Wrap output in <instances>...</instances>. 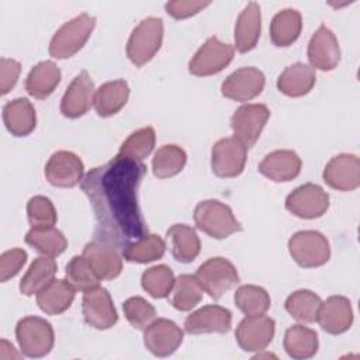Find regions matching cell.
Wrapping results in <instances>:
<instances>
[{
    "label": "cell",
    "mask_w": 360,
    "mask_h": 360,
    "mask_svg": "<svg viewBox=\"0 0 360 360\" xmlns=\"http://www.w3.org/2000/svg\"><path fill=\"white\" fill-rule=\"evenodd\" d=\"M145 174L142 162L117 155L83 176L80 188L96 218L94 240L124 249L148 233L138 204V188Z\"/></svg>",
    "instance_id": "1"
},
{
    "label": "cell",
    "mask_w": 360,
    "mask_h": 360,
    "mask_svg": "<svg viewBox=\"0 0 360 360\" xmlns=\"http://www.w3.org/2000/svg\"><path fill=\"white\" fill-rule=\"evenodd\" d=\"M194 222L200 231L215 239H225L242 231V225L235 218L231 207L218 200L198 202L194 210Z\"/></svg>",
    "instance_id": "2"
},
{
    "label": "cell",
    "mask_w": 360,
    "mask_h": 360,
    "mask_svg": "<svg viewBox=\"0 0 360 360\" xmlns=\"http://www.w3.org/2000/svg\"><path fill=\"white\" fill-rule=\"evenodd\" d=\"M96 27V17L82 13L65 22L52 37L49 55L56 59H68L77 53L90 38Z\"/></svg>",
    "instance_id": "3"
},
{
    "label": "cell",
    "mask_w": 360,
    "mask_h": 360,
    "mask_svg": "<svg viewBox=\"0 0 360 360\" xmlns=\"http://www.w3.org/2000/svg\"><path fill=\"white\" fill-rule=\"evenodd\" d=\"M162 41V18L146 17L132 30L127 42V56L135 66H143L160 49Z\"/></svg>",
    "instance_id": "4"
},
{
    "label": "cell",
    "mask_w": 360,
    "mask_h": 360,
    "mask_svg": "<svg viewBox=\"0 0 360 360\" xmlns=\"http://www.w3.org/2000/svg\"><path fill=\"white\" fill-rule=\"evenodd\" d=\"M15 338L21 353L38 359L46 356L55 342L52 325L39 316H25L17 322Z\"/></svg>",
    "instance_id": "5"
},
{
    "label": "cell",
    "mask_w": 360,
    "mask_h": 360,
    "mask_svg": "<svg viewBox=\"0 0 360 360\" xmlns=\"http://www.w3.org/2000/svg\"><path fill=\"white\" fill-rule=\"evenodd\" d=\"M288 252L295 263L304 269L323 266L330 257V246L318 231H300L288 240Z\"/></svg>",
    "instance_id": "6"
},
{
    "label": "cell",
    "mask_w": 360,
    "mask_h": 360,
    "mask_svg": "<svg viewBox=\"0 0 360 360\" xmlns=\"http://www.w3.org/2000/svg\"><path fill=\"white\" fill-rule=\"evenodd\" d=\"M202 290L214 300H219L226 291L239 283L236 267L225 257L205 260L194 274Z\"/></svg>",
    "instance_id": "7"
},
{
    "label": "cell",
    "mask_w": 360,
    "mask_h": 360,
    "mask_svg": "<svg viewBox=\"0 0 360 360\" xmlns=\"http://www.w3.org/2000/svg\"><path fill=\"white\" fill-rule=\"evenodd\" d=\"M233 53L235 48L231 44L210 37L191 58L188 72L198 77L217 75L232 62Z\"/></svg>",
    "instance_id": "8"
},
{
    "label": "cell",
    "mask_w": 360,
    "mask_h": 360,
    "mask_svg": "<svg viewBox=\"0 0 360 360\" xmlns=\"http://www.w3.org/2000/svg\"><path fill=\"white\" fill-rule=\"evenodd\" d=\"M248 148L235 136L217 141L211 149V169L222 179L239 176L246 165Z\"/></svg>",
    "instance_id": "9"
},
{
    "label": "cell",
    "mask_w": 360,
    "mask_h": 360,
    "mask_svg": "<svg viewBox=\"0 0 360 360\" xmlns=\"http://www.w3.org/2000/svg\"><path fill=\"white\" fill-rule=\"evenodd\" d=\"M285 208L302 219L319 218L329 208V194L318 184L305 183L287 195Z\"/></svg>",
    "instance_id": "10"
},
{
    "label": "cell",
    "mask_w": 360,
    "mask_h": 360,
    "mask_svg": "<svg viewBox=\"0 0 360 360\" xmlns=\"http://www.w3.org/2000/svg\"><path fill=\"white\" fill-rule=\"evenodd\" d=\"M82 309L84 321L100 330L112 328L118 321V314L110 292L100 285L83 292Z\"/></svg>",
    "instance_id": "11"
},
{
    "label": "cell",
    "mask_w": 360,
    "mask_h": 360,
    "mask_svg": "<svg viewBox=\"0 0 360 360\" xmlns=\"http://www.w3.org/2000/svg\"><path fill=\"white\" fill-rule=\"evenodd\" d=\"M270 110L264 104H243L231 117V127L235 138H238L246 148H252L259 139L267 120Z\"/></svg>",
    "instance_id": "12"
},
{
    "label": "cell",
    "mask_w": 360,
    "mask_h": 360,
    "mask_svg": "<svg viewBox=\"0 0 360 360\" xmlns=\"http://www.w3.org/2000/svg\"><path fill=\"white\" fill-rule=\"evenodd\" d=\"M276 322L273 318L262 315H253L243 318L235 332L238 345L245 352L264 350L274 338Z\"/></svg>",
    "instance_id": "13"
},
{
    "label": "cell",
    "mask_w": 360,
    "mask_h": 360,
    "mask_svg": "<svg viewBox=\"0 0 360 360\" xmlns=\"http://www.w3.org/2000/svg\"><path fill=\"white\" fill-rule=\"evenodd\" d=\"M266 77L262 70L253 66H243L231 73L221 86L224 97L235 101H249L257 97L264 89Z\"/></svg>",
    "instance_id": "14"
},
{
    "label": "cell",
    "mask_w": 360,
    "mask_h": 360,
    "mask_svg": "<svg viewBox=\"0 0 360 360\" xmlns=\"http://www.w3.org/2000/svg\"><path fill=\"white\" fill-rule=\"evenodd\" d=\"M183 338L184 333L180 326L166 318L155 319L143 332V343L146 349L158 357L173 354L181 345Z\"/></svg>",
    "instance_id": "15"
},
{
    "label": "cell",
    "mask_w": 360,
    "mask_h": 360,
    "mask_svg": "<svg viewBox=\"0 0 360 360\" xmlns=\"http://www.w3.org/2000/svg\"><path fill=\"white\" fill-rule=\"evenodd\" d=\"M84 166L82 159L69 150H58L52 153L45 165V177L55 186L72 188L82 181Z\"/></svg>",
    "instance_id": "16"
},
{
    "label": "cell",
    "mask_w": 360,
    "mask_h": 360,
    "mask_svg": "<svg viewBox=\"0 0 360 360\" xmlns=\"http://www.w3.org/2000/svg\"><path fill=\"white\" fill-rule=\"evenodd\" d=\"M322 177L330 188L339 191L356 190L360 186V160L352 153L336 155L326 163Z\"/></svg>",
    "instance_id": "17"
},
{
    "label": "cell",
    "mask_w": 360,
    "mask_h": 360,
    "mask_svg": "<svg viewBox=\"0 0 360 360\" xmlns=\"http://www.w3.org/2000/svg\"><path fill=\"white\" fill-rule=\"evenodd\" d=\"M308 60L312 68L319 70H333L340 60V46L335 34L326 27L319 25L308 42Z\"/></svg>",
    "instance_id": "18"
},
{
    "label": "cell",
    "mask_w": 360,
    "mask_h": 360,
    "mask_svg": "<svg viewBox=\"0 0 360 360\" xmlns=\"http://www.w3.org/2000/svg\"><path fill=\"white\" fill-rule=\"evenodd\" d=\"M94 93V83L89 72L82 70L68 86L60 100V112L68 118L84 115L91 107Z\"/></svg>",
    "instance_id": "19"
},
{
    "label": "cell",
    "mask_w": 360,
    "mask_h": 360,
    "mask_svg": "<svg viewBox=\"0 0 360 360\" xmlns=\"http://www.w3.org/2000/svg\"><path fill=\"white\" fill-rule=\"evenodd\" d=\"M231 325V311L219 305H205L191 312L184 321V329L190 335L228 333Z\"/></svg>",
    "instance_id": "20"
},
{
    "label": "cell",
    "mask_w": 360,
    "mask_h": 360,
    "mask_svg": "<svg viewBox=\"0 0 360 360\" xmlns=\"http://www.w3.org/2000/svg\"><path fill=\"white\" fill-rule=\"evenodd\" d=\"M316 321L321 328L330 333L339 335L346 332L353 322V309L350 301L343 295H332L321 302Z\"/></svg>",
    "instance_id": "21"
},
{
    "label": "cell",
    "mask_w": 360,
    "mask_h": 360,
    "mask_svg": "<svg viewBox=\"0 0 360 360\" xmlns=\"http://www.w3.org/2000/svg\"><path fill=\"white\" fill-rule=\"evenodd\" d=\"M82 255L100 280H112L121 274L122 259L114 246L93 240L86 243Z\"/></svg>",
    "instance_id": "22"
},
{
    "label": "cell",
    "mask_w": 360,
    "mask_h": 360,
    "mask_svg": "<svg viewBox=\"0 0 360 360\" xmlns=\"http://www.w3.org/2000/svg\"><path fill=\"white\" fill-rule=\"evenodd\" d=\"M300 156L290 149H277L264 156L259 163V172L267 179L281 183L295 179L301 172Z\"/></svg>",
    "instance_id": "23"
},
{
    "label": "cell",
    "mask_w": 360,
    "mask_h": 360,
    "mask_svg": "<svg viewBox=\"0 0 360 360\" xmlns=\"http://www.w3.org/2000/svg\"><path fill=\"white\" fill-rule=\"evenodd\" d=\"M262 32V14L260 6L256 1H250L238 15L235 24V48L238 52L245 53L252 51Z\"/></svg>",
    "instance_id": "24"
},
{
    "label": "cell",
    "mask_w": 360,
    "mask_h": 360,
    "mask_svg": "<svg viewBox=\"0 0 360 360\" xmlns=\"http://www.w3.org/2000/svg\"><path fill=\"white\" fill-rule=\"evenodd\" d=\"M3 122L11 135L27 136L37 125L35 108L28 98H14L3 107Z\"/></svg>",
    "instance_id": "25"
},
{
    "label": "cell",
    "mask_w": 360,
    "mask_h": 360,
    "mask_svg": "<svg viewBox=\"0 0 360 360\" xmlns=\"http://www.w3.org/2000/svg\"><path fill=\"white\" fill-rule=\"evenodd\" d=\"M76 290L68 280H52L46 287L37 292L39 309L48 315H59L70 308Z\"/></svg>",
    "instance_id": "26"
},
{
    "label": "cell",
    "mask_w": 360,
    "mask_h": 360,
    "mask_svg": "<svg viewBox=\"0 0 360 360\" xmlns=\"http://www.w3.org/2000/svg\"><path fill=\"white\" fill-rule=\"evenodd\" d=\"M316 75L309 65L297 62L287 66L277 79L278 90L288 97H301L308 94L315 86Z\"/></svg>",
    "instance_id": "27"
},
{
    "label": "cell",
    "mask_w": 360,
    "mask_h": 360,
    "mask_svg": "<svg viewBox=\"0 0 360 360\" xmlns=\"http://www.w3.org/2000/svg\"><path fill=\"white\" fill-rule=\"evenodd\" d=\"M60 69L52 60L37 63L25 79V90L30 96L38 100L49 97L60 82Z\"/></svg>",
    "instance_id": "28"
},
{
    "label": "cell",
    "mask_w": 360,
    "mask_h": 360,
    "mask_svg": "<svg viewBox=\"0 0 360 360\" xmlns=\"http://www.w3.org/2000/svg\"><path fill=\"white\" fill-rule=\"evenodd\" d=\"M129 97V86L125 80H111L104 84H101L93 98V104L96 108V112L103 117H111L117 114L128 101Z\"/></svg>",
    "instance_id": "29"
},
{
    "label": "cell",
    "mask_w": 360,
    "mask_h": 360,
    "mask_svg": "<svg viewBox=\"0 0 360 360\" xmlns=\"http://www.w3.org/2000/svg\"><path fill=\"white\" fill-rule=\"evenodd\" d=\"M302 30V18L295 8L278 11L270 22V38L276 46H290L295 42Z\"/></svg>",
    "instance_id": "30"
},
{
    "label": "cell",
    "mask_w": 360,
    "mask_h": 360,
    "mask_svg": "<svg viewBox=\"0 0 360 360\" xmlns=\"http://www.w3.org/2000/svg\"><path fill=\"white\" fill-rule=\"evenodd\" d=\"M166 235L172 240V255L180 263H190L198 256L201 243L197 232L191 226L174 224L167 229Z\"/></svg>",
    "instance_id": "31"
},
{
    "label": "cell",
    "mask_w": 360,
    "mask_h": 360,
    "mask_svg": "<svg viewBox=\"0 0 360 360\" xmlns=\"http://www.w3.org/2000/svg\"><path fill=\"white\" fill-rule=\"evenodd\" d=\"M284 349L287 354L297 360L311 359L318 352V335L304 325H292L285 330Z\"/></svg>",
    "instance_id": "32"
},
{
    "label": "cell",
    "mask_w": 360,
    "mask_h": 360,
    "mask_svg": "<svg viewBox=\"0 0 360 360\" xmlns=\"http://www.w3.org/2000/svg\"><path fill=\"white\" fill-rule=\"evenodd\" d=\"M58 270V264L53 257L39 256L34 259L27 273L20 281V291L24 295H32L39 292L44 287H46L55 277Z\"/></svg>",
    "instance_id": "33"
},
{
    "label": "cell",
    "mask_w": 360,
    "mask_h": 360,
    "mask_svg": "<svg viewBox=\"0 0 360 360\" xmlns=\"http://www.w3.org/2000/svg\"><path fill=\"white\" fill-rule=\"evenodd\" d=\"M25 243L49 257L59 256L68 248V239L53 226L31 228L25 235Z\"/></svg>",
    "instance_id": "34"
},
{
    "label": "cell",
    "mask_w": 360,
    "mask_h": 360,
    "mask_svg": "<svg viewBox=\"0 0 360 360\" xmlns=\"http://www.w3.org/2000/svg\"><path fill=\"white\" fill-rule=\"evenodd\" d=\"M166 252L165 240L155 233H146L145 236L128 243L122 249V256L127 262L150 263L162 259Z\"/></svg>",
    "instance_id": "35"
},
{
    "label": "cell",
    "mask_w": 360,
    "mask_h": 360,
    "mask_svg": "<svg viewBox=\"0 0 360 360\" xmlns=\"http://www.w3.org/2000/svg\"><path fill=\"white\" fill-rule=\"evenodd\" d=\"M187 162V155L177 145L160 146L152 159V170L158 179H169L179 174Z\"/></svg>",
    "instance_id": "36"
},
{
    "label": "cell",
    "mask_w": 360,
    "mask_h": 360,
    "mask_svg": "<svg viewBox=\"0 0 360 360\" xmlns=\"http://www.w3.org/2000/svg\"><path fill=\"white\" fill-rule=\"evenodd\" d=\"M202 287L195 276L181 274L174 280L169 302L179 311H190L202 300Z\"/></svg>",
    "instance_id": "37"
},
{
    "label": "cell",
    "mask_w": 360,
    "mask_h": 360,
    "mask_svg": "<svg viewBox=\"0 0 360 360\" xmlns=\"http://www.w3.org/2000/svg\"><path fill=\"white\" fill-rule=\"evenodd\" d=\"M321 298L311 290H297L285 300V311L297 321L312 323L316 321Z\"/></svg>",
    "instance_id": "38"
},
{
    "label": "cell",
    "mask_w": 360,
    "mask_h": 360,
    "mask_svg": "<svg viewBox=\"0 0 360 360\" xmlns=\"http://www.w3.org/2000/svg\"><path fill=\"white\" fill-rule=\"evenodd\" d=\"M235 305L248 316L262 315L270 308V295L269 292L259 285L245 284L235 291Z\"/></svg>",
    "instance_id": "39"
},
{
    "label": "cell",
    "mask_w": 360,
    "mask_h": 360,
    "mask_svg": "<svg viewBox=\"0 0 360 360\" xmlns=\"http://www.w3.org/2000/svg\"><path fill=\"white\" fill-rule=\"evenodd\" d=\"M155 129L152 127H143L134 131L121 145L118 150V156L142 162L146 156L150 155L155 146Z\"/></svg>",
    "instance_id": "40"
},
{
    "label": "cell",
    "mask_w": 360,
    "mask_h": 360,
    "mask_svg": "<svg viewBox=\"0 0 360 360\" xmlns=\"http://www.w3.org/2000/svg\"><path fill=\"white\" fill-rule=\"evenodd\" d=\"M142 288L153 298H165L174 285L173 270L166 264H158L146 269L141 277Z\"/></svg>",
    "instance_id": "41"
},
{
    "label": "cell",
    "mask_w": 360,
    "mask_h": 360,
    "mask_svg": "<svg viewBox=\"0 0 360 360\" xmlns=\"http://www.w3.org/2000/svg\"><path fill=\"white\" fill-rule=\"evenodd\" d=\"M66 280L72 284L75 290L87 291L98 285L100 278L89 264V262L82 256H73L66 266Z\"/></svg>",
    "instance_id": "42"
},
{
    "label": "cell",
    "mask_w": 360,
    "mask_h": 360,
    "mask_svg": "<svg viewBox=\"0 0 360 360\" xmlns=\"http://www.w3.org/2000/svg\"><path fill=\"white\" fill-rule=\"evenodd\" d=\"M27 217L31 228L53 226L58 219L52 201L44 195H34L28 200Z\"/></svg>",
    "instance_id": "43"
},
{
    "label": "cell",
    "mask_w": 360,
    "mask_h": 360,
    "mask_svg": "<svg viewBox=\"0 0 360 360\" xmlns=\"http://www.w3.org/2000/svg\"><path fill=\"white\" fill-rule=\"evenodd\" d=\"M124 315L127 321L139 330H145L146 326H149L155 318H156V311L155 307L148 302L142 297H131L122 304Z\"/></svg>",
    "instance_id": "44"
},
{
    "label": "cell",
    "mask_w": 360,
    "mask_h": 360,
    "mask_svg": "<svg viewBox=\"0 0 360 360\" xmlns=\"http://www.w3.org/2000/svg\"><path fill=\"white\" fill-rule=\"evenodd\" d=\"M27 262V252L22 249H10L0 256V281L6 283L13 278Z\"/></svg>",
    "instance_id": "45"
},
{
    "label": "cell",
    "mask_w": 360,
    "mask_h": 360,
    "mask_svg": "<svg viewBox=\"0 0 360 360\" xmlns=\"http://www.w3.org/2000/svg\"><path fill=\"white\" fill-rule=\"evenodd\" d=\"M211 1H197V0H174L165 4V10L173 18L181 20L200 13L202 8L210 6Z\"/></svg>",
    "instance_id": "46"
},
{
    "label": "cell",
    "mask_w": 360,
    "mask_h": 360,
    "mask_svg": "<svg viewBox=\"0 0 360 360\" xmlns=\"http://www.w3.org/2000/svg\"><path fill=\"white\" fill-rule=\"evenodd\" d=\"M21 72V65L15 59H0V94H7L17 83Z\"/></svg>",
    "instance_id": "47"
}]
</instances>
